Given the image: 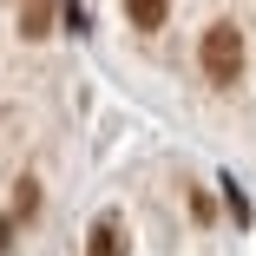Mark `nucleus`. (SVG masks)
<instances>
[{"label": "nucleus", "instance_id": "1", "mask_svg": "<svg viewBox=\"0 0 256 256\" xmlns=\"http://www.w3.org/2000/svg\"><path fill=\"white\" fill-rule=\"evenodd\" d=\"M204 72H210L217 86L243 79V33L236 26H210V33H204Z\"/></svg>", "mask_w": 256, "mask_h": 256}, {"label": "nucleus", "instance_id": "2", "mask_svg": "<svg viewBox=\"0 0 256 256\" xmlns=\"http://www.w3.org/2000/svg\"><path fill=\"white\" fill-rule=\"evenodd\" d=\"M53 20H60V0H20V33L26 40H46Z\"/></svg>", "mask_w": 256, "mask_h": 256}, {"label": "nucleus", "instance_id": "3", "mask_svg": "<svg viewBox=\"0 0 256 256\" xmlns=\"http://www.w3.org/2000/svg\"><path fill=\"white\" fill-rule=\"evenodd\" d=\"M86 256H125V224H118V217H98V224H92Z\"/></svg>", "mask_w": 256, "mask_h": 256}, {"label": "nucleus", "instance_id": "4", "mask_svg": "<svg viewBox=\"0 0 256 256\" xmlns=\"http://www.w3.org/2000/svg\"><path fill=\"white\" fill-rule=\"evenodd\" d=\"M164 14H171V0H125V20L144 26V33H151V26H164Z\"/></svg>", "mask_w": 256, "mask_h": 256}, {"label": "nucleus", "instance_id": "5", "mask_svg": "<svg viewBox=\"0 0 256 256\" xmlns=\"http://www.w3.org/2000/svg\"><path fill=\"white\" fill-rule=\"evenodd\" d=\"M14 204H20V217H33V210H40V184H33V178H20V190H14Z\"/></svg>", "mask_w": 256, "mask_h": 256}, {"label": "nucleus", "instance_id": "6", "mask_svg": "<svg viewBox=\"0 0 256 256\" xmlns=\"http://www.w3.org/2000/svg\"><path fill=\"white\" fill-rule=\"evenodd\" d=\"M7 250H14V224L0 217V256H7Z\"/></svg>", "mask_w": 256, "mask_h": 256}]
</instances>
